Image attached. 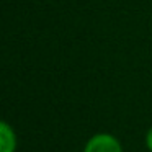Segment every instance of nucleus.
Segmentation results:
<instances>
[{"label":"nucleus","mask_w":152,"mask_h":152,"mask_svg":"<svg viewBox=\"0 0 152 152\" xmlns=\"http://www.w3.org/2000/svg\"><path fill=\"white\" fill-rule=\"evenodd\" d=\"M83 152H123V147L113 134L98 132L87 141Z\"/></svg>","instance_id":"nucleus-1"},{"label":"nucleus","mask_w":152,"mask_h":152,"mask_svg":"<svg viewBox=\"0 0 152 152\" xmlns=\"http://www.w3.org/2000/svg\"><path fill=\"white\" fill-rule=\"evenodd\" d=\"M17 151V136L8 123L0 124V152H15Z\"/></svg>","instance_id":"nucleus-2"},{"label":"nucleus","mask_w":152,"mask_h":152,"mask_svg":"<svg viewBox=\"0 0 152 152\" xmlns=\"http://www.w3.org/2000/svg\"><path fill=\"white\" fill-rule=\"evenodd\" d=\"M145 145H147V149L152 152V128H149L147 134H145Z\"/></svg>","instance_id":"nucleus-3"}]
</instances>
